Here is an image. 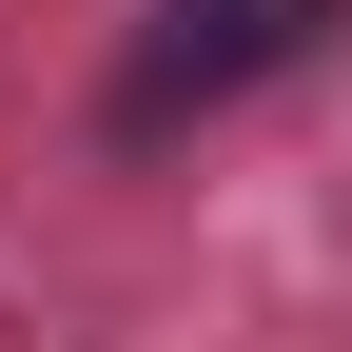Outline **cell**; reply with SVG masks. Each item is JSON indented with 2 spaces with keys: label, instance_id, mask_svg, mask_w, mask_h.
Masks as SVG:
<instances>
[{
  "label": "cell",
  "instance_id": "6da1fadb",
  "mask_svg": "<svg viewBox=\"0 0 352 352\" xmlns=\"http://www.w3.org/2000/svg\"><path fill=\"white\" fill-rule=\"evenodd\" d=\"M333 20H352V0H157V39H138V78H118V118H138V138H176V118H215V98H254V78H294Z\"/></svg>",
  "mask_w": 352,
  "mask_h": 352
}]
</instances>
